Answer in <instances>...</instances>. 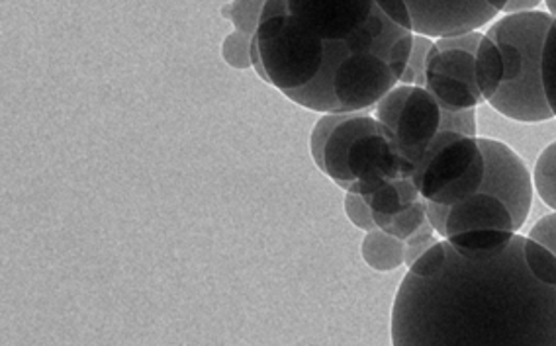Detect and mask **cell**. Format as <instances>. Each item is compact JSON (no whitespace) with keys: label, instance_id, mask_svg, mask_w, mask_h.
<instances>
[{"label":"cell","instance_id":"23","mask_svg":"<svg viewBox=\"0 0 556 346\" xmlns=\"http://www.w3.org/2000/svg\"><path fill=\"white\" fill-rule=\"evenodd\" d=\"M435 233H438V231L433 229V226L429 223L428 219L421 228L417 229L412 238H407L406 241H404V243H406V260H404V265H406L407 268L412 267L417 258L421 257L428 248L433 247V245L438 243L439 239Z\"/></svg>","mask_w":556,"mask_h":346},{"label":"cell","instance_id":"16","mask_svg":"<svg viewBox=\"0 0 556 346\" xmlns=\"http://www.w3.org/2000/svg\"><path fill=\"white\" fill-rule=\"evenodd\" d=\"M536 194L548 208L556 212V141L541 151L533 170Z\"/></svg>","mask_w":556,"mask_h":346},{"label":"cell","instance_id":"11","mask_svg":"<svg viewBox=\"0 0 556 346\" xmlns=\"http://www.w3.org/2000/svg\"><path fill=\"white\" fill-rule=\"evenodd\" d=\"M426 89L433 94V99L438 100L441 108H477L478 104L486 102L477 87H470L467 82H460L438 73L426 75Z\"/></svg>","mask_w":556,"mask_h":346},{"label":"cell","instance_id":"6","mask_svg":"<svg viewBox=\"0 0 556 346\" xmlns=\"http://www.w3.org/2000/svg\"><path fill=\"white\" fill-rule=\"evenodd\" d=\"M484 155V180L478 192L502 200L514 219L516 231L526 226L533 204V177L514 149L496 139H478Z\"/></svg>","mask_w":556,"mask_h":346},{"label":"cell","instance_id":"24","mask_svg":"<svg viewBox=\"0 0 556 346\" xmlns=\"http://www.w3.org/2000/svg\"><path fill=\"white\" fill-rule=\"evenodd\" d=\"M345 214L351 219V223L357 226L358 229H363V231L377 229V221H375V216H372V209L368 206L365 196H361V194L348 192V196H345Z\"/></svg>","mask_w":556,"mask_h":346},{"label":"cell","instance_id":"29","mask_svg":"<svg viewBox=\"0 0 556 346\" xmlns=\"http://www.w3.org/2000/svg\"><path fill=\"white\" fill-rule=\"evenodd\" d=\"M545 0H507L506 14H517V12H531L539 9V4Z\"/></svg>","mask_w":556,"mask_h":346},{"label":"cell","instance_id":"31","mask_svg":"<svg viewBox=\"0 0 556 346\" xmlns=\"http://www.w3.org/2000/svg\"><path fill=\"white\" fill-rule=\"evenodd\" d=\"M546 11L551 12L556 18V0H545Z\"/></svg>","mask_w":556,"mask_h":346},{"label":"cell","instance_id":"14","mask_svg":"<svg viewBox=\"0 0 556 346\" xmlns=\"http://www.w3.org/2000/svg\"><path fill=\"white\" fill-rule=\"evenodd\" d=\"M421 198L424 196L419 194L416 182L412 179L392 180L384 187L375 190L372 194L365 196L372 214H380V216H394L397 212H402Z\"/></svg>","mask_w":556,"mask_h":346},{"label":"cell","instance_id":"20","mask_svg":"<svg viewBox=\"0 0 556 346\" xmlns=\"http://www.w3.org/2000/svg\"><path fill=\"white\" fill-rule=\"evenodd\" d=\"M541 79L545 89L546 102L556 118V18L546 36L543 57H541Z\"/></svg>","mask_w":556,"mask_h":346},{"label":"cell","instance_id":"19","mask_svg":"<svg viewBox=\"0 0 556 346\" xmlns=\"http://www.w3.org/2000/svg\"><path fill=\"white\" fill-rule=\"evenodd\" d=\"M526 260L531 272L548 286H556V255L535 239L526 238Z\"/></svg>","mask_w":556,"mask_h":346},{"label":"cell","instance_id":"12","mask_svg":"<svg viewBox=\"0 0 556 346\" xmlns=\"http://www.w3.org/2000/svg\"><path fill=\"white\" fill-rule=\"evenodd\" d=\"M475 75H477L478 89L488 102L496 94L502 79H504L502 51L497 48L496 41L492 40L488 34H484V38L475 53Z\"/></svg>","mask_w":556,"mask_h":346},{"label":"cell","instance_id":"7","mask_svg":"<svg viewBox=\"0 0 556 346\" xmlns=\"http://www.w3.org/2000/svg\"><path fill=\"white\" fill-rule=\"evenodd\" d=\"M414 34L429 38H448L477 31L494 21L500 12L486 0H406Z\"/></svg>","mask_w":556,"mask_h":346},{"label":"cell","instance_id":"9","mask_svg":"<svg viewBox=\"0 0 556 346\" xmlns=\"http://www.w3.org/2000/svg\"><path fill=\"white\" fill-rule=\"evenodd\" d=\"M475 229L516 231L514 219H511L506 204L486 192H477L470 198L463 200L455 206H448L445 239L463 233V231H475Z\"/></svg>","mask_w":556,"mask_h":346},{"label":"cell","instance_id":"22","mask_svg":"<svg viewBox=\"0 0 556 346\" xmlns=\"http://www.w3.org/2000/svg\"><path fill=\"white\" fill-rule=\"evenodd\" d=\"M439 131H453L468 138H477V108H441V128Z\"/></svg>","mask_w":556,"mask_h":346},{"label":"cell","instance_id":"28","mask_svg":"<svg viewBox=\"0 0 556 346\" xmlns=\"http://www.w3.org/2000/svg\"><path fill=\"white\" fill-rule=\"evenodd\" d=\"M447 204H438V202H428V219L433 229L438 231L439 238L445 239L447 231Z\"/></svg>","mask_w":556,"mask_h":346},{"label":"cell","instance_id":"8","mask_svg":"<svg viewBox=\"0 0 556 346\" xmlns=\"http://www.w3.org/2000/svg\"><path fill=\"white\" fill-rule=\"evenodd\" d=\"M441 128V106L426 87H414L407 92L402 112L397 116L394 136L404 157L412 167H419L431 139Z\"/></svg>","mask_w":556,"mask_h":346},{"label":"cell","instance_id":"21","mask_svg":"<svg viewBox=\"0 0 556 346\" xmlns=\"http://www.w3.org/2000/svg\"><path fill=\"white\" fill-rule=\"evenodd\" d=\"M253 38L245 36L241 31L229 34L222 46V57L233 69H249L253 67V53H251Z\"/></svg>","mask_w":556,"mask_h":346},{"label":"cell","instance_id":"15","mask_svg":"<svg viewBox=\"0 0 556 346\" xmlns=\"http://www.w3.org/2000/svg\"><path fill=\"white\" fill-rule=\"evenodd\" d=\"M372 216L378 229L406 241L428 221V200H417L412 206L397 212L394 216H380V214H372Z\"/></svg>","mask_w":556,"mask_h":346},{"label":"cell","instance_id":"27","mask_svg":"<svg viewBox=\"0 0 556 346\" xmlns=\"http://www.w3.org/2000/svg\"><path fill=\"white\" fill-rule=\"evenodd\" d=\"M377 4L390 21L396 22L397 26H402L406 30L414 31L412 14H409V9H407L406 0H377Z\"/></svg>","mask_w":556,"mask_h":346},{"label":"cell","instance_id":"10","mask_svg":"<svg viewBox=\"0 0 556 346\" xmlns=\"http://www.w3.org/2000/svg\"><path fill=\"white\" fill-rule=\"evenodd\" d=\"M363 258L368 267L378 272H392L406 260V243L402 239L390 235L382 229L367 231L361 247Z\"/></svg>","mask_w":556,"mask_h":346},{"label":"cell","instance_id":"4","mask_svg":"<svg viewBox=\"0 0 556 346\" xmlns=\"http://www.w3.org/2000/svg\"><path fill=\"white\" fill-rule=\"evenodd\" d=\"M553 22L551 12H517L494 22L486 31L504 57V79L488 100L502 116L529 124L555 118L541 79V57Z\"/></svg>","mask_w":556,"mask_h":346},{"label":"cell","instance_id":"30","mask_svg":"<svg viewBox=\"0 0 556 346\" xmlns=\"http://www.w3.org/2000/svg\"><path fill=\"white\" fill-rule=\"evenodd\" d=\"M488 4L496 12H504L506 9L507 0H486Z\"/></svg>","mask_w":556,"mask_h":346},{"label":"cell","instance_id":"3","mask_svg":"<svg viewBox=\"0 0 556 346\" xmlns=\"http://www.w3.org/2000/svg\"><path fill=\"white\" fill-rule=\"evenodd\" d=\"M309 151L319 170L339 189L361 196L416 175L396 136L365 112L326 114L312 131Z\"/></svg>","mask_w":556,"mask_h":346},{"label":"cell","instance_id":"5","mask_svg":"<svg viewBox=\"0 0 556 346\" xmlns=\"http://www.w3.org/2000/svg\"><path fill=\"white\" fill-rule=\"evenodd\" d=\"M412 180L428 202L455 206L470 198L484 180V155L478 138L439 131Z\"/></svg>","mask_w":556,"mask_h":346},{"label":"cell","instance_id":"1","mask_svg":"<svg viewBox=\"0 0 556 346\" xmlns=\"http://www.w3.org/2000/svg\"><path fill=\"white\" fill-rule=\"evenodd\" d=\"M412 40L377 0H267L251 53L258 77L299 106L351 114L396 87Z\"/></svg>","mask_w":556,"mask_h":346},{"label":"cell","instance_id":"2","mask_svg":"<svg viewBox=\"0 0 556 346\" xmlns=\"http://www.w3.org/2000/svg\"><path fill=\"white\" fill-rule=\"evenodd\" d=\"M526 238L488 257L468 258L447 241L428 277L407 272L392 307V343L556 345V286L531 272Z\"/></svg>","mask_w":556,"mask_h":346},{"label":"cell","instance_id":"25","mask_svg":"<svg viewBox=\"0 0 556 346\" xmlns=\"http://www.w3.org/2000/svg\"><path fill=\"white\" fill-rule=\"evenodd\" d=\"M484 38V34L480 31H467V34H458V36H448V38H438L435 46L443 50H460L468 53H477L480 41Z\"/></svg>","mask_w":556,"mask_h":346},{"label":"cell","instance_id":"18","mask_svg":"<svg viewBox=\"0 0 556 346\" xmlns=\"http://www.w3.org/2000/svg\"><path fill=\"white\" fill-rule=\"evenodd\" d=\"M433 38L424 34H414L412 40V53L407 60L406 71L402 75V85H414V87H426V73H428V55L433 48Z\"/></svg>","mask_w":556,"mask_h":346},{"label":"cell","instance_id":"13","mask_svg":"<svg viewBox=\"0 0 556 346\" xmlns=\"http://www.w3.org/2000/svg\"><path fill=\"white\" fill-rule=\"evenodd\" d=\"M516 233L517 231H509V229H475V231H463L457 235H451L447 241L460 255L480 258L494 255L500 248L506 247Z\"/></svg>","mask_w":556,"mask_h":346},{"label":"cell","instance_id":"17","mask_svg":"<svg viewBox=\"0 0 556 346\" xmlns=\"http://www.w3.org/2000/svg\"><path fill=\"white\" fill-rule=\"evenodd\" d=\"M265 2L267 0H233L231 4L222 7V16L236 26V31L253 38L257 34Z\"/></svg>","mask_w":556,"mask_h":346},{"label":"cell","instance_id":"26","mask_svg":"<svg viewBox=\"0 0 556 346\" xmlns=\"http://www.w3.org/2000/svg\"><path fill=\"white\" fill-rule=\"evenodd\" d=\"M527 238L535 239L536 243L551 248L556 255V212L539 219Z\"/></svg>","mask_w":556,"mask_h":346}]
</instances>
